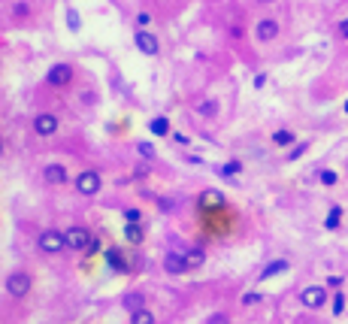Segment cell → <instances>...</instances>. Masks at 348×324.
<instances>
[{
  "label": "cell",
  "instance_id": "obj_14",
  "mask_svg": "<svg viewBox=\"0 0 348 324\" xmlns=\"http://www.w3.org/2000/svg\"><path fill=\"white\" fill-rule=\"evenodd\" d=\"M182 258H185V267H188V270H197V267L206 264V252H203V249H188V252H182Z\"/></svg>",
  "mask_w": 348,
  "mask_h": 324
},
{
  "label": "cell",
  "instance_id": "obj_36",
  "mask_svg": "<svg viewBox=\"0 0 348 324\" xmlns=\"http://www.w3.org/2000/svg\"><path fill=\"white\" fill-rule=\"evenodd\" d=\"M0 155H3V139H0Z\"/></svg>",
  "mask_w": 348,
  "mask_h": 324
},
{
  "label": "cell",
  "instance_id": "obj_17",
  "mask_svg": "<svg viewBox=\"0 0 348 324\" xmlns=\"http://www.w3.org/2000/svg\"><path fill=\"white\" fill-rule=\"evenodd\" d=\"M149 128H152V133H155V136H167V133H170V118L158 115V118H152V121H149Z\"/></svg>",
  "mask_w": 348,
  "mask_h": 324
},
{
  "label": "cell",
  "instance_id": "obj_2",
  "mask_svg": "<svg viewBox=\"0 0 348 324\" xmlns=\"http://www.w3.org/2000/svg\"><path fill=\"white\" fill-rule=\"evenodd\" d=\"M64 236H67V249H70V252H88V249H91V242H94V236H91V233H88V230H85V227H67V233H64Z\"/></svg>",
  "mask_w": 348,
  "mask_h": 324
},
{
  "label": "cell",
  "instance_id": "obj_34",
  "mask_svg": "<svg viewBox=\"0 0 348 324\" xmlns=\"http://www.w3.org/2000/svg\"><path fill=\"white\" fill-rule=\"evenodd\" d=\"M173 139H176V143H179V146H188V136H185V133H176V136H173Z\"/></svg>",
  "mask_w": 348,
  "mask_h": 324
},
{
  "label": "cell",
  "instance_id": "obj_9",
  "mask_svg": "<svg viewBox=\"0 0 348 324\" xmlns=\"http://www.w3.org/2000/svg\"><path fill=\"white\" fill-rule=\"evenodd\" d=\"M43 179H46L49 185H67L70 173H67L64 164H46V167H43Z\"/></svg>",
  "mask_w": 348,
  "mask_h": 324
},
{
  "label": "cell",
  "instance_id": "obj_33",
  "mask_svg": "<svg viewBox=\"0 0 348 324\" xmlns=\"http://www.w3.org/2000/svg\"><path fill=\"white\" fill-rule=\"evenodd\" d=\"M263 85H267V76H263V73H260V76H254V88H263Z\"/></svg>",
  "mask_w": 348,
  "mask_h": 324
},
{
  "label": "cell",
  "instance_id": "obj_6",
  "mask_svg": "<svg viewBox=\"0 0 348 324\" xmlns=\"http://www.w3.org/2000/svg\"><path fill=\"white\" fill-rule=\"evenodd\" d=\"M70 79H73V67L70 64H55L49 73H46V85H52V88L70 85Z\"/></svg>",
  "mask_w": 348,
  "mask_h": 324
},
{
  "label": "cell",
  "instance_id": "obj_8",
  "mask_svg": "<svg viewBox=\"0 0 348 324\" xmlns=\"http://www.w3.org/2000/svg\"><path fill=\"white\" fill-rule=\"evenodd\" d=\"M133 39H136V49H139L142 55H158L160 43H158V36H155V33H149V31H146V28H139Z\"/></svg>",
  "mask_w": 348,
  "mask_h": 324
},
{
  "label": "cell",
  "instance_id": "obj_28",
  "mask_svg": "<svg viewBox=\"0 0 348 324\" xmlns=\"http://www.w3.org/2000/svg\"><path fill=\"white\" fill-rule=\"evenodd\" d=\"M242 303H245V306H254V303H260V294H257V291L245 294V297H242Z\"/></svg>",
  "mask_w": 348,
  "mask_h": 324
},
{
  "label": "cell",
  "instance_id": "obj_25",
  "mask_svg": "<svg viewBox=\"0 0 348 324\" xmlns=\"http://www.w3.org/2000/svg\"><path fill=\"white\" fill-rule=\"evenodd\" d=\"M67 22H70V31H73V33L82 28V25H79V12H76V9H67Z\"/></svg>",
  "mask_w": 348,
  "mask_h": 324
},
{
  "label": "cell",
  "instance_id": "obj_1",
  "mask_svg": "<svg viewBox=\"0 0 348 324\" xmlns=\"http://www.w3.org/2000/svg\"><path fill=\"white\" fill-rule=\"evenodd\" d=\"M100 188H103V179H100L97 170H82V173L76 176V191H79L82 197L100 194Z\"/></svg>",
  "mask_w": 348,
  "mask_h": 324
},
{
  "label": "cell",
  "instance_id": "obj_26",
  "mask_svg": "<svg viewBox=\"0 0 348 324\" xmlns=\"http://www.w3.org/2000/svg\"><path fill=\"white\" fill-rule=\"evenodd\" d=\"M136 152H139L142 158H149V161L155 158V149H152V143H139V146H136Z\"/></svg>",
  "mask_w": 348,
  "mask_h": 324
},
{
  "label": "cell",
  "instance_id": "obj_12",
  "mask_svg": "<svg viewBox=\"0 0 348 324\" xmlns=\"http://www.w3.org/2000/svg\"><path fill=\"white\" fill-rule=\"evenodd\" d=\"M163 270H167V273H173V276L185 273L188 267H185V258H182V252H173V255H167V258H163Z\"/></svg>",
  "mask_w": 348,
  "mask_h": 324
},
{
  "label": "cell",
  "instance_id": "obj_32",
  "mask_svg": "<svg viewBox=\"0 0 348 324\" xmlns=\"http://www.w3.org/2000/svg\"><path fill=\"white\" fill-rule=\"evenodd\" d=\"M339 39H348V18L339 22Z\"/></svg>",
  "mask_w": 348,
  "mask_h": 324
},
{
  "label": "cell",
  "instance_id": "obj_19",
  "mask_svg": "<svg viewBox=\"0 0 348 324\" xmlns=\"http://www.w3.org/2000/svg\"><path fill=\"white\" fill-rule=\"evenodd\" d=\"M197 112L206 115V118H215V115H218V103H215V100H200V103H197Z\"/></svg>",
  "mask_w": 348,
  "mask_h": 324
},
{
  "label": "cell",
  "instance_id": "obj_21",
  "mask_svg": "<svg viewBox=\"0 0 348 324\" xmlns=\"http://www.w3.org/2000/svg\"><path fill=\"white\" fill-rule=\"evenodd\" d=\"M239 170H242V164H239V161H227L218 173H221L224 179H233V176H239Z\"/></svg>",
  "mask_w": 348,
  "mask_h": 324
},
{
  "label": "cell",
  "instance_id": "obj_30",
  "mask_svg": "<svg viewBox=\"0 0 348 324\" xmlns=\"http://www.w3.org/2000/svg\"><path fill=\"white\" fill-rule=\"evenodd\" d=\"M142 215H139V209H127L125 212V221H139Z\"/></svg>",
  "mask_w": 348,
  "mask_h": 324
},
{
  "label": "cell",
  "instance_id": "obj_24",
  "mask_svg": "<svg viewBox=\"0 0 348 324\" xmlns=\"http://www.w3.org/2000/svg\"><path fill=\"white\" fill-rule=\"evenodd\" d=\"M142 300H146L142 294H127V297H125V306H127V309H139V306H142Z\"/></svg>",
  "mask_w": 348,
  "mask_h": 324
},
{
  "label": "cell",
  "instance_id": "obj_10",
  "mask_svg": "<svg viewBox=\"0 0 348 324\" xmlns=\"http://www.w3.org/2000/svg\"><path fill=\"white\" fill-rule=\"evenodd\" d=\"M254 36H257L260 43H273V39L279 36V22H276V18H260L257 28H254Z\"/></svg>",
  "mask_w": 348,
  "mask_h": 324
},
{
  "label": "cell",
  "instance_id": "obj_11",
  "mask_svg": "<svg viewBox=\"0 0 348 324\" xmlns=\"http://www.w3.org/2000/svg\"><path fill=\"white\" fill-rule=\"evenodd\" d=\"M221 206H224V194H221V191L209 188V191L200 194V209H203V212H209V209H221Z\"/></svg>",
  "mask_w": 348,
  "mask_h": 324
},
{
  "label": "cell",
  "instance_id": "obj_22",
  "mask_svg": "<svg viewBox=\"0 0 348 324\" xmlns=\"http://www.w3.org/2000/svg\"><path fill=\"white\" fill-rule=\"evenodd\" d=\"M273 143L276 146H294V133L291 130H276L273 133Z\"/></svg>",
  "mask_w": 348,
  "mask_h": 324
},
{
  "label": "cell",
  "instance_id": "obj_29",
  "mask_svg": "<svg viewBox=\"0 0 348 324\" xmlns=\"http://www.w3.org/2000/svg\"><path fill=\"white\" fill-rule=\"evenodd\" d=\"M306 149H309V143H300V146H297V149L291 152V161H297V158H300V155H303Z\"/></svg>",
  "mask_w": 348,
  "mask_h": 324
},
{
  "label": "cell",
  "instance_id": "obj_5",
  "mask_svg": "<svg viewBox=\"0 0 348 324\" xmlns=\"http://www.w3.org/2000/svg\"><path fill=\"white\" fill-rule=\"evenodd\" d=\"M61 128V121H58V115H52V112H39L36 118H33V133L36 136H52V133H58Z\"/></svg>",
  "mask_w": 348,
  "mask_h": 324
},
{
  "label": "cell",
  "instance_id": "obj_16",
  "mask_svg": "<svg viewBox=\"0 0 348 324\" xmlns=\"http://www.w3.org/2000/svg\"><path fill=\"white\" fill-rule=\"evenodd\" d=\"M155 321H158V318H155L149 309H142V306H139V309H130V324H155Z\"/></svg>",
  "mask_w": 348,
  "mask_h": 324
},
{
  "label": "cell",
  "instance_id": "obj_38",
  "mask_svg": "<svg viewBox=\"0 0 348 324\" xmlns=\"http://www.w3.org/2000/svg\"><path fill=\"white\" fill-rule=\"evenodd\" d=\"M345 112H348V100H345Z\"/></svg>",
  "mask_w": 348,
  "mask_h": 324
},
{
  "label": "cell",
  "instance_id": "obj_23",
  "mask_svg": "<svg viewBox=\"0 0 348 324\" xmlns=\"http://www.w3.org/2000/svg\"><path fill=\"white\" fill-rule=\"evenodd\" d=\"M345 312V294L336 291V297H333V315H342Z\"/></svg>",
  "mask_w": 348,
  "mask_h": 324
},
{
  "label": "cell",
  "instance_id": "obj_13",
  "mask_svg": "<svg viewBox=\"0 0 348 324\" xmlns=\"http://www.w3.org/2000/svg\"><path fill=\"white\" fill-rule=\"evenodd\" d=\"M106 264H109V270H115V273H127V260H125V252H121V249H109V252H106Z\"/></svg>",
  "mask_w": 348,
  "mask_h": 324
},
{
  "label": "cell",
  "instance_id": "obj_4",
  "mask_svg": "<svg viewBox=\"0 0 348 324\" xmlns=\"http://www.w3.org/2000/svg\"><path fill=\"white\" fill-rule=\"evenodd\" d=\"M31 276L25 273V270H15V273H9L6 276V291L12 294V297H28V291H31Z\"/></svg>",
  "mask_w": 348,
  "mask_h": 324
},
{
  "label": "cell",
  "instance_id": "obj_27",
  "mask_svg": "<svg viewBox=\"0 0 348 324\" xmlns=\"http://www.w3.org/2000/svg\"><path fill=\"white\" fill-rule=\"evenodd\" d=\"M318 179H321V185H336V173L333 170H321Z\"/></svg>",
  "mask_w": 348,
  "mask_h": 324
},
{
  "label": "cell",
  "instance_id": "obj_31",
  "mask_svg": "<svg viewBox=\"0 0 348 324\" xmlns=\"http://www.w3.org/2000/svg\"><path fill=\"white\" fill-rule=\"evenodd\" d=\"M149 22H152V15H149V12H139V15H136V25H139V28H146Z\"/></svg>",
  "mask_w": 348,
  "mask_h": 324
},
{
  "label": "cell",
  "instance_id": "obj_37",
  "mask_svg": "<svg viewBox=\"0 0 348 324\" xmlns=\"http://www.w3.org/2000/svg\"><path fill=\"white\" fill-rule=\"evenodd\" d=\"M260 3H273V0H260Z\"/></svg>",
  "mask_w": 348,
  "mask_h": 324
},
{
  "label": "cell",
  "instance_id": "obj_3",
  "mask_svg": "<svg viewBox=\"0 0 348 324\" xmlns=\"http://www.w3.org/2000/svg\"><path fill=\"white\" fill-rule=\"evenodd\" d=\"M64 249H67V236H64L61 230H43V233H39V252L58 255Z\"/></svg>",
  "mask_w": 348,
  "mask_h": 324
},
{
  "label": "cell",
  "instance_id": "obj_18",
  "mask_svg": "<svg viewBox=\"0 0 348 324\" xmlns=\"http://www.w3.org/2000/svg\"><path fill=\"white\" fill-rule=\"evenodd\" d=\"M125 239L127 242H142V227H139V221H127Z\"/></svg>",
  "mask_w": 348,
  "mask_h": 324
},
{
  "label": "cell",
  "instance_id": "obj_35",
  "mask_svg": "<svg viewBox=\"0 0 348 324\" xmlns=\"http://www.w3.org/2000/svg\"><path fill=\"white\" fill-rule=\"evenodd\" d=\"M212 321L221 324V321H227V315H224V312H218V315H212V318H209V324H212Z\"/></svg>",
  "mask_w": 348,
  "mask_h": 324
},
{
  "label": "cell",
  "instance_id": "obj_20",
  "mask_svg": "<svg viewBox=\"0 0 348 324\" xmlns=\"http://www.w3.org/2000/svg\"><path fill=\"white\" fill-rule=\"evenodd\" d=\"M339 225H342V209H339V206H333V209L327 212V221H324V227H327V230H336Z\"/></svg>",
  "mask_w": 348,
  "mask_h": 324
},
{
  "label": "cell",
  "instance_id": "obj_15",
  "mask_svg": "<svg viewBox=\"0 0 348 324\" xmlns=\"http://www.w3.org/2000/svg\"><path fill=\"white\" fill-rule=\"evenodd\" d=\"M288 270V260H273V264H267L263 270H260V282H267V279H273V276H279V273H285Z\"/></svg>",
  "mask_w": 348,
  "mask_h": 324
},
{
  "label": "cell",
  "instance_id": "obj_7",
  "mask_svg": "<svg viewBox=\"0 0 348 324\" xmlns=\"http://www.w3.org/2000/svg\"><path fill=\"white\" fill-rule=\"evenodd\" d=\"M300 300H303V306H309V309H321V306L327 303V288L309 285L306 291H300Z\"/></svg>",
  "mask_w": 348,
  "mask_h": 324
}]
</instances>
